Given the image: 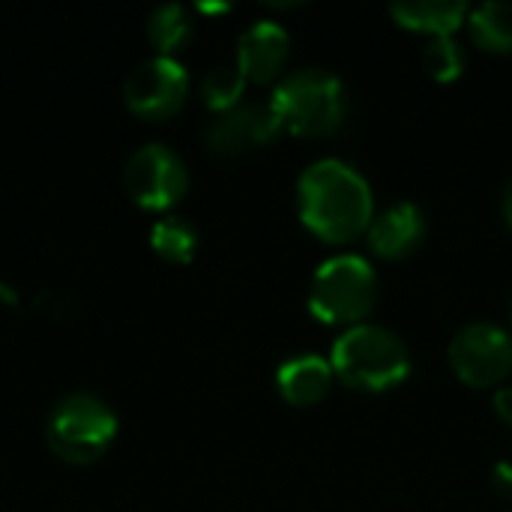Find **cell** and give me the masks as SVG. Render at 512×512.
<instances>
[{
	"label": "cell",
	"instance_id": "obj_1",
	"mask_svg": "<svg viewBox=\"0 0 512 512\" xmlns=\"http://www.w3.org/2000/svg\"><path fill=\"white\" fill-rule=\"evenodd\" d=\"M300 216L324 240L342 243L372 225V189L366 177L342 162L321 159L300 174Z\"/></svg>",
	"mask_w": 512,
	"mask_h": 512
},
{
	"label": "cell",
	"instance_id": "obj_2",
	"mask_svg": "<svg viewBox=\"0 0 512 512\" xmlns=\"http://www.w3.org/2000/svg\"><path fill=\"white\" fill-rule=\"evenodd\" d=\"M270 108L279 129L294 135H327L342 126L348 114V99L342 81L327 69H297L276 84Z\"/></svg>",
	"mask_w": 512,
	"mask_h": 512
},
{
	"label": "cell",
	"instance_id": "obj_3",
	"mask_svg": "<svg viewBox=\"0 0 512 512\" xmlns=\"http://www.w3.org/2000/svg\"><path fill=\"white\" fill-rule=\"evenodd\" d=\"M333 372L360 390H387L408 378V345L387 327L357 324L333 345Z\"/></svg>",
	"mask_w": 512,
	"mask_h": 512
},
{
	"label": "cell",
	"instance_id": "obj_4",
	"mask_svg": "<svg viewBox=\"0 0 512 512\" xmlns=\"http://www.w3.org/2000/svg\"><path fill=\"white\" fill-rule=\"evenodd\" d=\"M114 438H117L114 411L90 393L63 396L45 420V441L51 453L69 465H90L102 459L114 444Z\"/></svg>",
	"mask_w": 512,
	"mask_h": 512
},
{
	"label": "cell",
	"instance_id": "obj_5",
	"mask_svg": "<svg viewBox=\"0 0 512 512\" xmlns=\"http://www.w3.org/2000/svg\"><path fill=\"white\" fill-rule=\"evenodd\" d=\"M378 279L366 258L336 255L324 261L309 285V309L327 324H354L375 306Z\"/></svg>",
	"mask_w": 512,
	"mask_h": 512
},
{
	"label": "cell",
	"instance_id": "obj_6",
	"mask_svg": "<svg viewBox=\"0 0 512 512\" xmlns=\"http://www.w3.org/2000/svg\"><path fill=\"white\" fill-rule=\"evenodd\" d=\"M123 186L138 207L168 210L183 198L189 186V174L183 159L171 147L144 144L129 156L123 168Z\"/></svg>",
	"mask_w": 512,
	"mask_h": 512
},
{
	"label": "cell",
	"instance_id": "obj_7",
	"mask_svg": "<svg viewBox=\"0 0 512 512\" xmlns=\"http://www.w3.org/2000/svg\"><path fill=\"white\" fill-rule=\"evenodd\" d=\"M450 363L456 375L471 387L498 384L512 369L510 333L489 321L465 324L450 342Z\"/></svg>",
	"mask_w": 512,
	"mask_h": 512
},
{
	"label": "cell",
	"instance_id": "obj_8",
	"mask_svg": "<svg viewBox=\"0 0 512 512\" xmlns=\"http://www.w3.org/2000/svg\"><path fill=\"white\" fill-rule=\"evenodd\" d=\"M186 90H189L186 66L174 57L156 54L129 72L123 84V99L132 114L147 120H162L183 105Z\"/></svg>",
	"mask_w": 512,
	"mask_h": 512
},
{
	"label": "cell",
	"instance_id": "obj_9",
	"mask_svg": "<svg viewBox=\"0 0 512 512\" xmlns=\"http://www.w3.org/2000/svg\"><path fill=\"white\" fill-rule=\"evenodd\" d=\"M279 132L270 102H240L222 111L204 132L207 147L219 156H237L249 147L267 144Z\"/></svg>",
	"mask_w": 512,
	"mask_h": 512
},
{
	"label": "cell",
	"instance_id": "obj_10",
	"mask_svg": "<svg viewBox=\"0 0 512 512\" xmlns=\"http://www.w3.org/2000/svg\"><path fill=\"white\" fill-rule=\"evenodd\" d=\"M288 48H291L288 30L270 18H261L240 33L237 66L246 75V81H261V84L273 81L288 57Z\"/></svg>",
	"mask_w": 512,
	"mask_h": 512
},
{
	"label": "cell",
	"instance_id": "obj_11",
	"mask_svg": "<svg viewBox=\"0 0 512 512\" xmlns=\"http://www.w3.org/2000/svg\"><path fill=\"white\" fill-rule=\"evenodd\" d=\"M426 237V216L417 204L399 201L387 207L369 225V246L384 258H405L411 255Z\"/></svg>",
	"mask_w": 512,
	"mask_h": 512
},
{
	"label": "cell",
	"instance_id": "obj_12",
	"mask_svg": "<svg viewBox=\"0 0 512 512\" xmlns=\"http://www.w3.org/2000/svg\"><path fill=\"white\" fill-rule=\"evenodd\" d=\"M276 384L291 405H315L333 384V363L318 354L288 357L276 372Z\"/></svg>",
	"mask_w": 512,
	"mask_h": 512
},
{
	"label": "cell",
	"instance_id": "obj_13",
	"mask_svg": "<svg viewBox=\"0 0 512 512\" xmlns=\"http://www.w3.org/2000/svg\"><path fill=\"white\" fill-rule=\"evenodd\" d=\"M390 12L399 24H405L411 30H429L435 36H450L462 24L468 6H465V0H402V3H393Z\"/></svg>",
	"mask_w": 512,
	"mask_h": 512
},
{
	"label": "cell",
	"instance_id": "obj_14",
	"mask_svg": "<svg viewBox=\"0 0 512 512\" xmlns=\"http://www.w3.org/2000/svg\"><path fill=\"white\" fill-rule=\"evenodd\" d=\"M468 30L474 42L489 51H512V3L504 0L480 3L468 18Z\"/></svg>",
	"mask_w": 512,
	"mask_h": 512
},
{
	"label": "cell",
	"instance_id": "obj_15",
	"mask_svg": "<svg viewBox=\"0 0 512 512\" xmlns=\"http://www.w3.org/2000/svg\"><path fill=\"white\" fill-rule=\"evenodd\" d=\"M147 39L162 57H171L192 39V18L180 3H162L147 18Z\"/></svg>",
	"mask_w": 512,
	"mask_h": 512
},
{
	"label": "cell",
	"instance_id": "obj_16",
	"mask_svg": "<svg viewBox=\"0 0 512 512\" xmlns=\"http://www.w3.org/2000/svg\"><path fill=\"white\" fill-rule=\"evenodd\" d=\"M150 246L159 258L171 261V264H186L195 255L198 246V231L180 219V216H165L153 225L150 231Z\"/></svg>",
	"mask_w": 512,
	"mask_h": 512
},
{
	"label": "cell",
	"instance_id": "obj_17",
	"mask_svg": "<svg viewBox=\"0 0 512 512\" xmlns=\"http://www.w3.org/2000/svg\"><path fill=\"white\" fill-rule=\"evenodd\" d=\"M243 87H246V75L240 72V66H216L201 81V99L207 108L222 114V111L240 105Z\"/></svg>",
	"mask_w": 512,
	"mask_h": 512
},
{
	"label": "cell",
	"instance_id": "obj_18",
	"mask_svg": "<svg viewBox=\"0 0 512 512\" xmlns=\"http://www.w3.org/2000/svg\"><path fill=\"white\" fill-rule=\"evenodd\" d=\"M423 66L438 81H453L465 69V48L453 36H435L423 48Z\"/></svg>",
	"mask_w": 512,
	"mask_h": 512
},
{
	"label": "cell",
	"instance_id": "obj_19",
	"mask_svg": "<svg viewBox=\"0 0 512 512\" xmlns=\"http://www.w3.org/2000/svg\"><path fill=\"white\" fill-rule=\"evenodd\" d=\"M489 483L498 495L512 498V462H495L489 471Z\"/></svg>",
	"mask_w": 512,
	"mask_h": 512
},
{
	"label": "cell",
	"instance_id": "obj_20",
	"mask_svg": "<svg viewBox=\"0 0 512 512\" xmlns=\"http://www.w3.org/2000/svg\"><path fill=\"white\" fill-rule=\"evenodd\" d=\"M495 411L507 426H512V387H501L495 393Z\"/></svg>",
	"mask_w": 512,
	"mask_h": 512
},
{
	"label": "cell",
	"instance_id": "obj_21",
	"mask_svg": "<svg viewBox=\"0 0 512 512\" xmlns=\"http://www.w3.org/2000/svg\"><path fill=\"white\" fill-rule=\"evenodd\" d=\"M504 216H507V225L512 228V177L504 186Z\"/></svg>",
	"mask_w": 512,
	"mask_h": 512
},
{
	"label": "cell",
	"instance_id": "obj_22",
	"mask_svg": "<svg viewBox=\"0 0 512 512\" xmlns=\"http://www.w3.org/2000/svg\"><path fill=\"white\" fill-rule=\"evenodd\" d=\"M510 315H512V303H510Z\"/></svg>",
	"mask_w": 512,
	"mask_h": 512
}]
</instances>
